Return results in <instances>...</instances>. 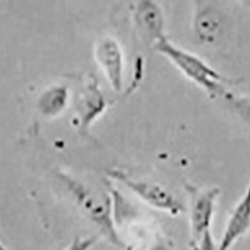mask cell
<instances>
[{"label": "cell", "instance_id": "cell-7", "mask_svg": "<svg viewBox=\"0 0 250 250\" xmlns=\"http://www.w3.org/2000/svg\"><path fill=\"white\" fill-rule=\"evenodd\" d=\"M219 191V188H211L196 198L190 214V242L210 231Z\"/></svg>", "mask_w": 250, "mask_h": 250}, {"label": "cell", "instance_id": "cell-1", "mask_svg": "<svg viewBox=\"0 0 250 250\" xmlns=\"http://www.w3.org/2000/svg\"><path fill=\"white\" fill-rule=\"evenodd\" d=\"M59 179L66 188L70 196L74 199L82 213L97 225L98 229L110 240L114 245L125 248V243L115 229L113 216V202L106 191L94 188L70 174L60 171Z\"/></svg>", "mask_w": 250, "mask_h": 250}, {"label": "cell", "instance_id": "cell-10", "mask_svg": "<svg viewBox=\"0 0 250 250\" xmlns=\"http://www.w3.org/2000/svg\"><path fill=\"white\" fill-rule=\"evenodd\" d=\"M68 98L69 94L66 86H51L40 95L38 108L44 117H55L66 108Z\"/></svg>", "mask_w": 250, "mask_h": 250}, {"label": "cell", "instance_id": "cell-9", "mask_svg": "<svg viewBox=\"0 0 250 250\" xmlns=\"http://www.w3.org/2000/svg\"><path fill=\"white\" fill-rule=\"evenodd\" d=\"M223 30V19L210 6L200 8L194 18V31L204 44H214Z\"/></svg>", "mask_w": 250, "mask_h": 250}, {"label": "cell", "instance_id": "cell-11", "mask_svg": "<svg viewBox=\"0 0 250 250\" xmlns=\"http://www.w3.org/2000/svg\"><path fill=\"white\" fill-rule=\"evenodd\" d=\"M191 250H218V245L214 242L211 231H208L204 235L200 236L198 240L190 242Z\"/></svg>", "mask_w": 250, "mask_h": 250}, {"label": "cell", "instance_id": "cell-8", "mask_svg": "<svg viewBox=\"0 0 250 250\" xmlns=\"http://www.w3.org/2000/svg\"><path fill=\"white\" fill-rule=\"evenodd\" d=\"M250 227L249 193L245 194L242 200L236 204L224 229L218 250H230L239 239L248 233Z\"/></svg>", "mask_w": 250, "mask_h": 250}, {"label": "cell", "instance_id": "cell-12", "mask_svg": "<svg viewBox=\"0 0 250 250\" xmlns=\"http://www.w3.org/2000/svg\"><path fill=\"white\" fill-rule=\"evenodd\" d=\"M97 239L95 238H82L78 236L70 243L65 250H90Z\"/></svg>", "mask_w": 250, "mask_h": 250}, {"label": "cell", "instance_id": "cell-13", "mask_svg": "<svg viewBox=\"0 0 250 250\" xmlns=\"http://www.w3.org/2000/svg\"><path fill=\"white\" fill-rule=\"evenodd\" d=\"M0 250H9V249L5 247V245H3L1 243H0Z\"/></svg>", "mask_w": 250, "mask_h": 250}, {"label": "cell", "instance_id": "cell-5", "mask_svg": "<svg viewBox=\"0 0 250 250\" xmlns=\"http://www.w3.org/2000/svg\"><path fill=\"white\" fill-rule=\"evenodd\" d=\"M134 21L140 37L148 45L155 46L165 38L163 12L159 5L154 1H139L135 6Z\"/></svg>", "mask_w": 250, "mask_h": 250}, {"label": "cell", "instance_id": "cell-2", "mask_svg": "<svg viewBox=\"0 0 250 250\" xmlns=\"http://www.w3.org/2000/svg\"><path fill=\"white\" fill-rule=\"evenodd\" d=\"M154 49L165 58H168L188 79L195 83L196 85L207 91L211 98L227 97L228 91L225 85L229 80L219 74L215 69L208 65L200 58L178 48L167 38L160 40Z\"/></svg>", "mask_w": 250, "mask_h": 250}, {"label": "cell", "instance_id": "cell-4", "mask_svg": "<svg viewBox=\"0 0 250 250\" xmlns=\"http://www.w3.org/2000/svg\"><path fill=\"white\" fill-rule=\"evenodd\" d=\"M94 57L106 75L111 89L114 91L122 90L124 79V57L120 44L110 37L103 38L95 46Z\"/></svg>", "mask_w": 250, "mask_h": 250}, {"label": "cell", "instance_id": "cell-6", "mask_svg": "<svg viewBox=\"0 0 250 250\" xmlns=\"http://www.w3.org/2000/svg\"><path fill=\"white\" fill-rule=\"evenodd\" d=\"M106 102L99 89L97 79L89 77L84 88L80 90L77 99V114L79 117V128L86 130L91 123L105 110Z\"/></svg>", "mask_w": 250, "mask_h": 250}, {"label": "cell", "instance_id": "cell-3", "mask_svg": "<svg viewBox=\"0 0 250 250\" xmlns=\"http://www.w3.org/2000/svg\"><path fill=\"white\" fill-rule=\"evenodd\" d=\"M109 174L113 179L122 183L124 187L128 188L131 193L139 196L143 202H145L150 207L159 209L162 211H167L174 216L179 215L180 213L184 211V207H183L182 203L162 185L146 182V180L134 179L129 174L122 170H115V169Z\"/></svg>", "mask_w": 250, "mask_h": 250}]
</instances>
